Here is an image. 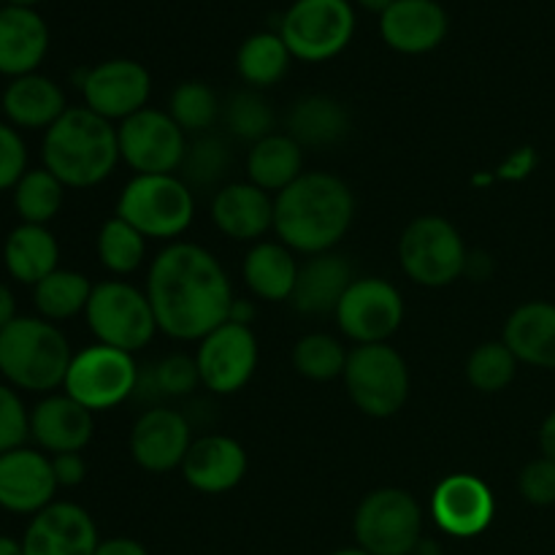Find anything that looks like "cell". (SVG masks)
Returning <instances> with one entry per match:
<instances>
[{
  "mask_svg": "<svg viewBox=\"0 0 555 555\" xmlns=\"http://www.w3.org/2000/svg\"><path fill=\"white\" fill-rule=\"evenodd\" d=\"M119 157L135 173H173L182 168L188 133L160 108H150L122 119L117 128Z\"/></svg>",
  "mask_w": 555,
  "mask_h": 555,
  "instance_id": "cell-14",
  "label": "cell"
},
{
  "mask_svg": "<svg viewBox=\"0 0 555 555\" xmlns=\"http://www.w3.org/2000/svg\"><path fill=\"white\" fill-rule=\"evenodd\" d=\"M49 459H52L54 480H57L60 488H76L85 482L87 461L81 459V453H60L49 455Z\"/></svg>",
  "mask_w": 555,
  "mask_h": 555,
  "instance_id": "cell-45",
  "label": "cell"
},
{
  "mask_svg": "<svg viewBox=\"0 0 555 555\" xmlns=\"http://www.w3.org/2000/svg\"><path fill=\"white\" fill-rule=\"evenodd\" d=\"M211 222L233 242H255L274 231V198L253 182H228L211 198Z\"/></svg>",
  "mask_w": 555,
  "mask_h": 555,
  "instance_id": "cell-22",
  "label": "cell"
},
{
  "mask_svg": "<svg viewBox=\"0 0 555 555\" xmlns=\"http://www.w3.org/2000/svg\"><path fill=\"white\" fill-rule=\"evenodd\" d=\"M287 133L307 146H334L350 133V112L331 95H307L293 103L287 114Z\"/></svg>",
  "mask_w": 555,
  "mask_h": 555,
  "instance_id": "cell-31",
  "label": "cell"
},
{
  "mask_svg": "<svg viewBox=\"0 0 555 555\" xmlns=\"http://www.w3.org/2000/svg\"><path fill=\"white\" fill-rule=\"evenodd\" d=\"M98 526L85 507L74 502H52L27 524L22 547L25 555H95Z\"/></svg>",
  "mask_w": 555,
  "mask_h": 555,
  "instance_id": "cell-18",
  "label": "cell"
},
{
  "mask_svg": "<svg viewBox=\"0 0 555 555\" xmlns=\"http://www.w3.org/2000/svg\"><path fill=\"white\" fill-rule=\"evenodd\" d=\"M222 119H225L228 133L247 141L249 146L255 141L266 139V135L276 133L274 108L269 106V101L258 90H242L228 98L225 108H222Z\"/></svg>",
  "mask_w": 555,
  "mask_h": 555,
  "instance_id": "cell-40",
  "label": "cell"
},
{
  "mask_svg": "<svg viewBox=\"0 0 555 555\" xmlns=\"http://www.w3.org/2000/svg\"><path fill=\"white\" fill-rule=\"evenodd\" d=\"M74 352L57 323L16 318L0 331V374L25 393H54L63 388Z\"/></svg>",
  "mask_w": 555,
  "mask_h": 555,
  "instance_id": "cell-4",
  "label": "cell"
},
{
  "mask_svg": "<svg viewBox=\"0 0 555 555\" xmlns=\"http://www.w3.org/2000/svg\"><path fill=\"white\" fill-rule=\"evenodd\" d=\"M85 318L98 345L117 347L130 356L144 350L157 334V320L146 291H139L125 280H103L92 285Z\"/></svg>",
  "mask_w": 555,
  "mask_h": 555,
  "instance_id": "cell-7",
  "label": "cell"
},
{
  "mask_svg": "<svg viewBox=\"0 0 555 555\" xmlns=\"http://www.w3.org/2000/svg\"><path fill=\"white\" fill-rule=\"evenodd\" d=\"M352 534L372 555H412L423 540V509L404 488H377L358 504Z\"/></svg>",
  "mask_w": 555,
  "mask_h": 555,
  "instance_id": "cell-9",
  "label": "cell"
},
{
  "mask_svg": "<svg viewBox=\"0 0 555 555\" xmlns=\"http://www.w3.org/2000/svg\"><path fill=\"white\" fill-rule=\"evenodd\" d=\"M247 450L225 434H204L193 439L182 461V477L193 491L220 496L233 491L247 475Z\"/></svg>",
  "mask_w": 555,
  "mask_h": 555,
  "instance_id": "cell-20",
  "label": "cell"
},
{
  "mask_svg": "<svg viewBox=\"0 0 555 555\" xmlns=\"http://www.w3.org/2000/svg\"><path fill=\"white\" fill-rule=\"evenodd\" d=\"M540 448H542V453H545V459L555 461V410L545 417V423H542Z\"/></svg>",
  "mask_w": 555,
  "mask_h": 555,
  "instance_id": "cell-50",
  "label": "cell"
},
{
  "mask_svg": "<svg viewBox=\"0 0 555 555\" xmlns=\"http://www.w3.org/2000/svg\"><path fill=\"white\" fill-rule=\"evenodd\" d=\"M464 236L439 215H421L404 228L399 238L401 271L421 287H448L464 274Z\"/></svg>",
  "mask_w": 555,
  "mask_h": 555,
  "instance_id": "cell-8",
  "label": "cell"
},
{
  "mask_svg": "<svg viewBox=\"0 0 555 555\" xmlns=\"http://www.w3.org/2000/svg\"><path fill=\"white\" fill-rule=\"evenodd\" d=\"M448 14L437 0H396L379 16V33L401 54H426L448 36Z\"/></svg>",
  "mask_w": 555,
  "mask_h": 555,
  "instance_id": "cell-23",
  "label": "cell"
},
{
  "mask_svg": "<svg viewBox=\"0 0 555 555\" xmlns=\"http://www.w3.org/2000/svg\"><path fill=\"white\" fill-rule=\"evenodd\" d=\"M352 280H356L352 266L341 255H309L298 269L296 291L291 296L293 309L307 314V318L334 314Z\"/></svg>",
  "mask_w": 555,
  "mask_h": 555,
  "instance_id": "cell-25",
  "label": "cell"
},
{
  "mask_svg": "<svg viewBox=\"0 0 555 555\" xmlns=\"http://www.w3.org/2000/svg\"><path fill=\"white\" fill-rule=\"evenodd\" d=\"M291 60L293 54L280 33H255L238 47L236 70L253 90H266L287 74Z\"/></svg>",
  "mask_w": 555,
  "mask_h": 555,
  "instance_id": "cell-33",
  "label": "cell"
},
{
  "mask_svg": "<svg viewBox=\"0 0 555 555\" xmlns=\"http://www.w3.org/2000/svg\"><path fill=\"white\" fill-rule=\"evenodd\" d=\"M493 271V260L488 258L486 253H469L466 255V266H464V274H469L472 280L482 282L488 280Z\"/></svg>",
  "mask_w": 555,
  "mask_h": 555,
  "instance_id": "cell-48",
  "label": "cell"
},
{
  "mask_svg": "<svg viewBox=\"0 0 555 555\" xmlns=\"http://www.w3.org/2000/svg\"><path fill=\"white\" fill-rule=\"evenodd\" d=\"M304 173V146L291 133H271L255 141L247 152V182L266 193L291 188Z\"/></svg>",
  "mask_w": 555,
  "mask_h": 555,
  "instance_id": "cell-30",
  "label": "cell"
},
{
  "mask_svg": "<svg viewBox=\"0 0 555 555\" xmlns=\"http://www.w3.org/2000/svg\"><path fill=\"white\" fill-rule=\"evenodd\" d=\"M258 336L253 325L228 320L201 339L195 352L201 385L215 396L238 393L258 372Z\"/></svg>",
  "mask_w": 555,
  "mask_h": 555,
  "instance_id": "cell-13",
  "label": "cell"
},
{
  "mask_svg": "<svg viewBox=\"0 0 555 555\" xmlns=\"http://www.w3.org/2000/svg\"><path fill=\"white\" fill-rule=\"evenodd\" d=\"M356 220V198L345 179L328 171H304L274 198V233L301 255L334 253Z\"/></svg>",
  "mask_w": 555,
  "mask_h": 555,
  "instance_id": "cell-2",
  "label": "cell"
},
{
  "mask_svg": "<svg viewBox=\"0 0 555 555\" xmlns=\"http://www.w3.org/2000/svg\"><path fill=\"white\" fill-rule=\"evenodd\" d=\"M146 242L150 238L141 236L133 225L119 220L117 215L106 220L98 231L95 253L103 269L114 276H128L146 260Z\"/></svg>",
  "mask_w": 555,
  "mask_h": 555,
  "instance_id": "cell-37",
  "label": "cell"
},
{
  "mask_svg": "<svg viewBox=\"0 0 555 555\" xmlns=\"http://www.w3.org/2000/svg\"><path fill=\"white\" fill-rule=\"evenodd\" d=\"M95 555H150V551L130 537H112V540H101Z\"/></svg>",
  "mask_w": 555,
  "mask_h": 555,
  "instance_id": "cell-47",
  "label": "cell"
},
{
  "mask_svg": "<svg viewBox=\"0 0 555 555\" xmlns=\"http://www.w3.org/2000/svg\"><path fill=\"white\" fill-rule=\"evenodd\" d=\"M81 95L85 106L95 112L98 117L108 119H128L133 114L144 112L152 92V76L135 60H106L95 65L81 79Z\"/></svg>",
  "mask_w": 555,
  "mask_h": 555,
  "instance_id": "cell-15",
  "label": "cell"
},
{
  "mask_svg": "<svg viewBox=\"0 0 555 555\" xmlns=\"http://www.w3.org/2000/svg\"><path fill=\"white\" fill-rule=\"evenodd\" d=\"M3 263L11 280L36 287L43 276L60 269V244L47 225L20 222L5 236Z\"/></svg>",
  "mask_w": 555,
  "mask_h": 555,
  "instance_id": "cell-28",
  "label": "cell"
},
{
  "mask_svg": "<svg viewBox=\"0 0 555 555\" xmlns=\"http://www.w3.org/2000/svg\"><path fill=\"white\" fill-rule=\"evenodd\" d=\"M393 3L396 0H358V5H363V9L374 11V14H379V16H383Z\"/></svg>",
  "mask_w": 555,
  "mask_h": 555,
  "instance_id": "cell-53",
  "label": "cell"
},
{
  "mask_svg": "<svg viewBox=\"0 0 555 555\" xmlns=\"http://www.w3.org/2000/svg\"><path fill=\"white\" fill-rule=\"evenodd\" d=\"M496 515V499L491 488L475 475H450L434 488L431 518L439 531L455 540L480 537Z\"/></svg>",
  "mask_w": 555,
  "mask_h": 555,
  "instance_id": "cell-17",
  "label": "cell"
},
{
  "mask_svg": "<svg viewBox=\"0 0 555 555\" xmlns=\"http://www.w3.org/2000/svg\"><path fill=\"white\" fill-rule=\"evenodd\" d=\"M412 555H442V547H439L434 540H421L415 551H412Z\"/></svg>",
  "mask_w": 555,
  "mask_h": 555,
  "instance_id": "cell-54",
  "label": "cell"
},
{
  "mask_svg": "<svg viewBox=\"0 0 555 555\" xmlns=\"http://www.w3.org/2000/svg\"><path fill=\"white\" fill-rule=\"evenodd\" d=\"M534 163H537L534 150H531V146H524V150L513 152V155H509L507 160L493 171V177L502 179V182H518V179H526L531 171H534Z\"/></svg>",
  "mask_w": 555,
  "mask_h": 555,
  "instance_id": "cell-46",
  "label": "cell"
},
{
  "mask_svg": "<svg viewBox=\"0 0 555 555\" xmlns=\"http://www.w3.org/2000/svg\"><path fill=\"white\" fill-rule=\"evenodd\" d=\"M27 439H30V412L20 390L11 388L9 383H0V455L25 448Z\"/></svg>",
  "mask_w": 555,
  "mask_h": 555,
  "instance_id": "cell-42",
  "label": "cell"
},
{
  "mask_svg": "<svg viewBox=\"0 0 555 555\" xmlns=\"http://www.w3.org/2000/svg\"><path fill=\"white\" fill-rule=\"evenodd\" d=\"M90 296L92 282L74 269L52 271L33 287V304L38 309V318L49 320V323H63V320L81 314Z\"/></svg>",
  "mask_w": 555,
  "mask_h": 555,
  "instance_id": "cell-32",
  "label": "cell"
},
{
  "mask_svg": "<svg viewBox=\"0 0 555 555\" xmlns=\"http://www.w3.org/2000/svg\"><path fill=\"white\" fill-rule=\"evenodd\" d=\"M41 160L65 188H95L122 160L117 128L87 106H68L43 133Z\"/></svg>",
  "mask_w": 555,
  "mask_h": 555,
  "instance_id": "cell-3",
  "label": "cell"
},
{
  "mask_svg": "<svg viewBox=\"0 0 555 555\" xmlns=\"http://www.w3.org/2000/svg\"><path fill=\"white\" fill-rule=\"evenodd\" d=\"M502 341L518 363L555 369V304L529 301L515 309L504 325Z\"/></svg>",
  "mask_w": 555,
  "mask_h": 555,
  "instance_id": "cell-27",
  "label": "cell"
},
{
  "mask_svg": "<svg viewBox=\"0 0 555 555\" xmlns=\"http://www.w3.org/2000/svg\"><path fill=\"white\" fill-rule=\"evenodd\" d=\"M139 372V363L130 352L108 345H92L74 352L63 388L70 399L95 415L133 399Z\"/></svg>",
  "mask_w": 555,
  "mask_h": 555,
  "instance_id": "cell-10",
  "label": "cell"
},
{
  "mask_svg": "<svg viewBox=\"0 0 555 555\" xmlns=\"http://www.w3.org/2000/svg\"><path fill=\"white\" fill-rule=\"evenodd\" d=\"M296 253L282 242H258L247 253L242 266V276L249 293L260 301H291L298 280Z\"/></svg>",
  "mask_w": 555,
  "mask_h": 555,
  "instance_id": "cell-29",
  "label": "cell"
},
{
  "mask_svg": "<svg viewBox=\"0 0 555 555\" xmlns=\"http://www.w3.org/2000/svg\"><path fill=\"white\" fill-rule=\"evenodd\" d=\"M146 298L157 331L177 341H201L231 318L236 301L228 271L206 247L171 242L157 253L146 276Z\"/></svg>",
  "mask_w": 555,
  "mask_h": 555,
  "instance_id": "cell-1",
  "label": "cell"
},
{
  "mask_svg": "<svg viewBox=\"0 0 555 555\" xmlns=\"http://www.w3.org/2000/svg\"><path fill=\"white\" fill-rule=\"evenodd\" d=\"M345 339L356 345H383L404 323V298L383 276H356L334 312Z\"/></svg>",
  "mask_w": 555,
  "mask_h": 555,
  "instance_id": "cell-12",
  "label": "cell"
},
{
  "mask_svg": "<svg viewBox=\"0 0 555 555\" xmlns=\"http://www.w3.org/2000/svg\"><path fill=\"white\" fill-rule=\"evenodd\" d=\"M328 555H372V553H366L363 551V547H341V551H334V553H328Z\"/></svg>",
  "mask_w": 555,
  "mask_h": 555,
  "instance_id": "cell-55",
  "label": "cell"
},
{
  "mask_svg": "<svg viewBox=\"0 0 555 555\" xmlns=\"http://www.w3.org/2000/svg\"><path fill=\"white\" fill-rule=\"evenodd\" d=\"M347 356L350 352L336 336L307 334L293 347V369L312 383H331L345 374Z\"/></svg>",
  "mask_w": 555,
  "mask_h": 555,
  "instance_id": "cell-38",
  "label": "cell"
},
{
  "mask_svg": "<svg viewBox=\"0 0 555 555\" xmlns=\"http://www.w3.org/2000/svg\"><path fill=\"white\" fill-rule=\"evenodd\" d=\"M518 374V358L504 341H482L466 361V379L480 393H499L509 388Z\"/></svg>",
  "mask_w": 555,
  "mask_h": 555,
  "instance_id": "cell-41",
  "label": "cell"
},
{
  "mask_svg": "<svg viewBox=\"0 0 555 555\" xmlns=\"http://www.w3.org/2000/svg\"><path fill=\"white\" fill-rule=\"evenodd\" d=\"M65 201V184L47 168H27L14 188V209L22 222L49 225L60 215Z\"/></svg>",
  "mask_w": 555,
  "mask_h": 555,
  "instance_id": "cell-34",
  "label": "cell"
},
{
  "mask_svg": "<svg viewBox=\"0 0 555 555\" xmlns=\"http://www.w3.org/2000/svg\"><path fill=\"white\" fill-rule=\"evenodd\" d=\"M168 114L188 135H204L220 117V101L204 81H182L171 92Z\"/></svg>",
  "mask_w": 555,
  "mask_h": 555,
  "instance_id": "cell-39",
  "label": "cell"
},
{
  "mask_svg": "<svg viewBox=\"0 0 555 555\" xmlns=\"http://www.w3.org/2000/svg\"><path fill=\"white\" fill-rule=\"evenodd\" d=\"M201 385L195 358L173 352V356L160 358L152 363L146 372H139V385H135V399H184Z\"/></svg>",
  "mask_w": 555,
  "mask_h": 555,
  "instance_id": "cell-36",
  "label": "cell"
},
{
  "mask_svg": "<svg viewBox=\"0 0 555 555\" xmlns=\"http://www.w3.org/2000/svg\"><path fill=\"white\" fill-rule=\"evenodd\" d=\"M27 173V144L20 130L9 122H0V193L14 190L16 182Z\"/></svg>",
  "mask_w": 555,
  "mask_h": 555,
  "instance_id": "cell-43",
  "label": "cell"
},
{
  "mask_svg": "<svg viewBox=\"0 0 555 555\" xmlns=\"http://www.w3.org/2000/svg\"><path fill=\"white\" fill-rule=\"evenodd\" d=\"M0 555H25L22 540H14V537L0 534Z\"/></svg>",
  "mask_w": 555,
  "mask_h": 555,
  "instance_id": "cell-52",
  "label": "cell"
},
{
  "mask_svg": "<svg viewBox=\"0 0 555 555\" xmlns=\"http://www.w3.org/2000/svg\"><path fill=\"white\" fill-rule=\"evenodd\" d=\"M253 318H255V304L247 301V298H236L231 307V318L228 320L242 325H253Z\"/></svg>",
  "mask_w": 555,
  "mask_h": 555,
  "instance_id": "cell-51",
  "label": "cell"
},
{
  "mask_svg": "<svg viewBox=\"0 0 555 555\" xmlns=\"http://www.w3.org/2000/svg\"><path fill=\"white\" fill-rule=\"evenodd\" d=\"M68 112L63 87L41 74L11 79L3 92V114L16 130H43L47 133Z\"/></svg>",
  "mask_w": 555,
  "mask_h": 555,
  "instance_id": "cell-26",
  "label": "cell"
},
{
  "mask_svg": "<svg viewBox=\"0 0 555 555\" xmlns=\"http://www.w3.org/2000/svg\"><path fill=\"white\" fill-rule=\"evenodd\" d=\"M20 314H16V298H14V291H11L9 285H5L3 280H0V331L5 328V325L11 323V320H16Z\"/></svg>",
  "mask_w": 555,
  "mask_h": 555,
  "instance_id": "cell-49",
  "label": "cell"
},
{
  "mask_svg": "<svg viewBox=\"0 0 555 555\" xmlns=\"http://www.w3.org/2000/svg\"><path fill=\"white\" fill-rule=\"evenodd\" d=\"M356 33V11L347 0H296L285 11L280 36L293 57L325 63L345 52Z\"/></svg>",
  "mask_w": 555,
  "mask_h": 555,
  "instance_id": "cell-11",
  "label": "cell"
},
{
  "mask_svg": "<svg viewBox=\"0 0 555 555\" xmlns=\"http://www.w3.org/2000/svg\"><path fill=\"white\" fill-rule=\"evenodd\" d=\"M95 417L68 393H49L30 410V439L49 455L81 453L92 442Z\"/></svg>",
  "mask_w": 555,
  "mask_h": 555,
  "instance_id": "cell-21",
  "label": "cell"
},
{
  "mask_svg": "<svg viewBox=\"0 0 555 555\" xmlns=\"http://www.w3.org/2000/svg\"><path fill=\"white\" fill-rule=\"evenodd\" d=\"M233 163V152L222 135H195L188 141V152L182 160V179L190 190H211L222 188V179L228 177Z\"/></svg>",
  "mask_w": 555,
  "mask_h": 555,
  "instance_id": "cell-35",
  "label": "cell"
},
{
  "mask_svg": "<svg viewBox=\"0 0 555 555\" xmlns=\"http://www.w3.org/2000/svg\"><path fill=\"white\" fill-rule=\"evenodd\" d=\"M52 459L38 448H16L0 455V509L38 515L57 493Z\"/></svg>",
  "mask_w": 555,
  "mask_h": 555,
  "instance_id": "cell-19",
  "label": "cell"
},
{
  "mask_svg": "<svg viewBox=\"0 0 555 555\" xmlns=\"http://www.w3.org/2000/svg\"><path fill=\"white\" fill-rule=\"evenodd\" d=\"M38 0H9V5H25V9H30V5H36Z\"/></svg>",
  "mask_w": 555,
  "mask_h": 555,
  "instance_id": "cell-56",
  "label": "cell"
},
{
  "mask_svg": "<svg viewBox=\"0 0 555 555\" xmlns=\"http://www.w3.org/2000/svg\"><path fill=\"white\" fill-rule=\"evenodd\" d=\"M49 49L47 22L25 5L0 9V74L20 79L36 74Z\"/></svg>",
  "mask_w": 555,
  "mask_h": 555,
  "instance_id": "cell-24",
  "label": "cell"
},
{
  "mask_svg": "<svg viewBox=\"0 0 555 555\" xmlns=\"http://www.w3.org/2000/svg\"><path fill=\"white\" fill-rule=\"evenodd\" d=\"M130 455L152 475L182 469V461L193 444V423L184 412L168 406H150L141 412L130 431Z\"/></svg>",
  "mask_w": 555,
  "mask_h": 555,
  "instance_id": "cell-16",
  "label": "cell"
},
{
  "mask_svg": "<svg viewBox=\"0 0 555 555\" xmlns=\"http://www.w3.org/2000/svg\"><path fill=\"white\" fill-rule=\"evenodd\" d=\"M341 377L352 404L369 417L399 415L410 399V369L388 341L352 347Z\"/></svg>",
  "mask_w": 555,
  "mask_h": 555,
  "instance_id": "cell-6",
  "label": "cell"
},
{
  "mask_svg": "<svg viewBox=\"0 0 555 555\" xmlns=\"http://www.w3.org/2000/svg\"><path fill=\"white\" fill-rule=\"evenodd\" d=\"M520 496L537 507H547L555 504V461L537 459L520 472Z\"/></svg>",
  "mask_w": 555,
  "mask_h": 555,
  "instance_id": "cell-44",
  "label": "cell"
},
{
  "mask_svg": "<svg viewBox=\"0 0 555 555\" xmlns=\"http://www.w3.org/2000/svg\"><path fill=\"white\" fill-rule=\"evenodd\" d=\"M114 215L141 236L173 242L195 220V195L177 173H135L122 188Z\"/></svg>",
  "mask_w": 555,
  "mask_h": 555,
  "instance_id": "cell-5",
  "label": "cell"
}]
</instances>
